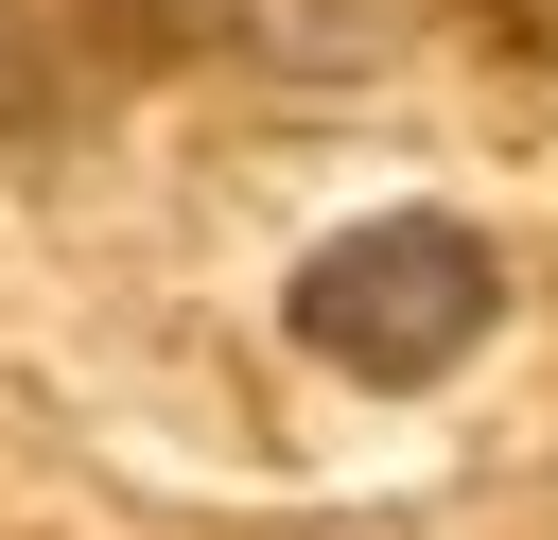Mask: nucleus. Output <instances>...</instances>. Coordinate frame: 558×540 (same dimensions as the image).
Segmentation results:
<instances>
[{
	"label": "nucleus",
	"instance_id": "1",
	"mask_svg": "<svg viewBox=\"0 0 558 540\" xmlns=\"http://www.w3.org/2000/svg\"><path fill=\"white\" fill-rule=\"evenodd\" d=\"M279 331H296L314 366H349V383L418 401V383H453V366L506 331V261H488V226H471V209H366V226H331V244L296 261Z\"/></svg>",
	"mask_w": 558,
	"mask_h": 540
},
{
	"label": "nucleus",
	"instance_id": "2",
	"mask_svg": "<svg viewBox=\"0 0 558 540\" xmlns=\"http://www.w3.org/2000/svg\"><path fill=\"white\" fill-rule=\"evenodd\" d=\"M418 0H87L122 52H244V70H384Z\"/></svg>",
	"mask_w": 558,
	"mask_h": 540
},
{
	"label": "nucleus",
	"instance_id": "3",
	"mask_svg": "<svg viewBox=\"0 0 558 540\" xmlns=\"http://www.w3.org/2000/svg\"><path fill=\"white\" fill-rule=\"evenodd\" d=\"M52 105V0H0V139Z\"/></svg>",
	"mask_w": 558,
	"mask_h": 540
}]
</instances>
